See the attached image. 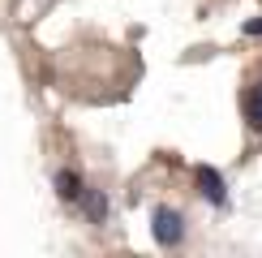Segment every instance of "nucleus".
Returning <instances> with one entry per match:
<instances>
[{
    "mask_svg": "<svg viewBox=\"0 0 262 258\" xmlns=\"http://www.w3.org/2000/svg\"><path fill=\"white\" fill-rule=\"evenodd\" d=\"M245 121H249V129H258V134H262V82L245 95Z\"/></svg>",
    "mask_w": 262,
    "mask_h": 258,
    "instance_id": "39448f33",
    "label": "nucleus"
},
{
    "mask_svg": "<svg viewBox=\"0 0 262 258\" xmlns=\"http://www.w3.org/2000/svg\"><path fill=\"white\" fill-rule=\"evenodd\" d=\"M150 236H155V245L163 250H172V245L185 241V220L177 207H155L150 211Z\"/></svg>",
    "mask_w": 262,
    "mask_h": 258,
    "instance_id": "f257e3e1",
    "label": "nucleus"
},
{
    "mask_svg": "<svg viewBox=\"0 0 262 258\" xmlns=\"http://www.w3.org/2000/svg\"><path fill=\"white\" fill-rule=\"evenodd\" d=\"M193 181H198V193H202L206 202H211V207H224V202H228L224 177H220V172H215L211 164H198V168H193Z\"/></svg>",
    "mask_w": 262,
    "mask_h": 258,
    "instance_id": "f03ea898",
    "label": "nucleus"
},
{
    "mask_svg": "<svg viewBox=\"0 0 262 258\" xmlns=\"http://www.w3.org/2000/svg\"><path fill=\"white\" fill-rule=\"evenodd\" d=\"M78 198H82V211H86V220H91V224H103V220H107V198H103V189H86V185H82Z\"/></svg>",
    "mask_w": 262,
    "mask_h": 258,
    "instance_id": "7ed1b4c3",
    "label": "nucleus"
},
{
    "mask_svg": "<svg viewBox=\"0 0 262 258\" xmlns=\"http://www.w3.org/2000/svg\"><path fill=\"white\" fill-rule=\"evenodd\" d=\"M241 30H245V35H262V17H249Z\"/></svg>",
    "mask_w": 262,
    "mask_h": 258,
    "instance_id": "423d86ee",
    "label": "nucleus"
},
{
    "mask_svg": "<svg viewBox=\"0 0 262 258\" xmlns=\"http://www.w3.org/2000/svg\"><path fill=\"white\" fill-rule=\"evenodd\" d=\"M56 193H60L64 202H78V193H82V177H78L73 168H60V172H56Z\"/></svg>",
    "mask_w": 262,
    "mask_h": 258,
    "instance_id": "20e7f679",
    "label": "nucleus"
}]
</instances>
